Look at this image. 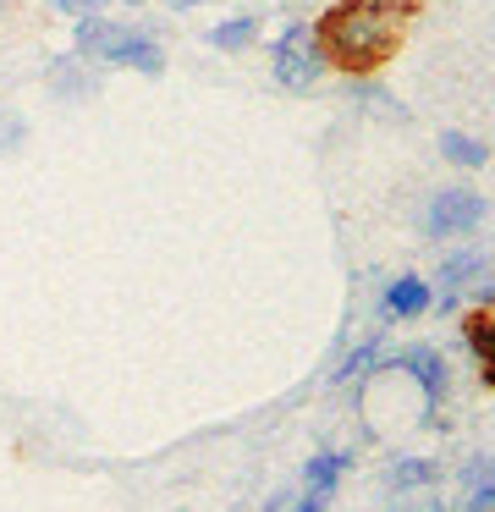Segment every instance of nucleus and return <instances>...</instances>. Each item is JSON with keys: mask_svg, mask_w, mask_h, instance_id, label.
I'll use <instances>...</instances> for the list:
<instances>
[{"mask_svg": "<svg viewBox=\"0 0 495 512\" xmlns=\"http://www.w3.org/2000/svg\"><path fill=\"white\" fill-rule=\"evenodd\" d=\"M407 17H413V6H402V0H336L314 23L325 67L347 72V78L380 72L396 56V45H402Z\"/></svg>", "mask_w": 495, "mask_h": 512, "instance_id": "nucleus-1", "label": "nucleus"}, {"mask_svg": "<svg viewBox=\"0 0 495 512\" xmlns=\"http://www.w3.org/2000/svg\"><path fill=\"white\" fill-rule=\"evenodd\" d=\"M72 50H77V61H94V67H127V72H143V78L165 72V50L149 28L116 23V17H99V12L77 17Z\"/></svg>", "mask_w": 495, "mask_h": 512, "instance_id": "nucleus-2", "label": "nucleus"}, {"mask_svg": "<svg viewBox=\"0 0 495 512\" xmlns=\"http://www.w3.org/2000/svg\"><path fill=\"white\" fill-rule=\"evenodd\" d=\"M374 375H407L418 391V424L424 430H435L440 408H446L451 397V364L440 347L429 342H413V347H391V353H380V364H374Z\"/></svg>", "mask_w": 495, "mask_h": 512, "instance_id": "nucleus-3", "label": "nucleus"}, {"mask_svg": "<svg viewBox=\"0 0 495 512\" xmlns=\"http://www.w3.org/2000/svg\"><path fill=\"white\" fill-rule=\"evenodd\" d=\"M270 72L286 94H308L319 78H325V50L314 39V23L292 17V23L275 34V50H270Z\"/></svg>", "mask_w": 495, "mask_h": 512, "instance_id": "nucleus-4", "label": "nucleus"}, {"mask_svg": "<svg viewBox=\"0 0 495 512\" xmlns=\"http://www.w3.org/2000/svg\"><path fill=\"white\" fill-rule=\"evenodd\" d=\"M490 215V204H484V193L479 188H440V193H429V204H424V237L429 243H462V237H473L479 232V221Z\"/></svg>", "mask_w": 495, "mask_h": 512, "instance_id": "nucleus-5", "label": "nucleus"}, {"mask_svg": "<svg viewBox=\"0 0 495 512\" xmlns=\"http://www.w3.org/2000/svg\"><path fill=\"white\" fill-rule=\"evenodd\" d=\"M484 276H490V254H484V248H473V243L468 248H451V254L440 259L435 281H429V287H435V309L440 314H457L462 292H473Z\"/></svg>", "mask_w": 495, "mask_h": 512, "instance_id": "nucleus-6", "label": "nucleus"}, {"mask_svg": "<svg viewBox=\"0 0 495 512\" xmlns=\"http://www.w3.org/2000/svg\"><path fill=\"white\" fill-rule=\"evenodd\" d=\"M429 309H435V287H429L418 270H402V276L385 281V292H380V320L407 325V320H424Z\"/></svg>", "mask_w": 495, "mask_h": 512, "instance_id": "nucleus-7", "label": "nucleus"}, {"mask_svg": "<svg viewBox=\"0 0 495 512\" xmlns=\"http://www.w3.org/2000/svg\"><path fill=\"white\" fill-rule=\"evenodd\" d=\"M457 512H495V457H468L457 468Z\"/></svg>", "mask_w": 495, "mask_h": 512, "instance_id": "nucleus-8", "label": "nucleus"}, {"mask_svg": "<svg viewBox=\"0 0 495 512\" xmlns=\"http://www.w3.org/2000/svg\"><path fill=\"white\" fill-rule=\"evenodd\" d=\"M44 83H50V94L66 100V105L94 100L99 94V72H88V61H77V56H55L50 67H44Z\"/></svg>", "mask_w": 495, "mask_h": 512, "instance_id": "nucleus-9", "label": "nucleus"}, {"mask_svg": "<svg viewBox=\"0 0 495 512\" xmlns=\"http://www.w3.org/2000/svg\"><path fill=\"white\" fill-rule=\"evenodd\" d=\"M347 468H352V452L347 446H325V452H314L303 463V496H336L341 490V479H347Z\"/></svg>", "mask_w": 495, "mask_h": 512, "instance_id": "nucleus-10", "label": "nucleus"}, {"mask_svg": "<svg viewBox=\"0 0 495 512\" xmlns=\"http://www.w3.org/2000/svg\"><path fill=\"white\" fill-rule=\"evenodd\" d=\"M380 353H385V331H369V336H363V342L336 364L330 386H336V391H352V386H363V380H374V364H380Z\"/></svg>", "mask_w": 495, "mask_h": 512, "instance_id": "nucleus-11", "label": "nucleus"}, {"mask_svg": "<svg viewBox=\"0 0 495 512\" xmlns=\"http://www.w3.org/2000/svg\"><path fill=\"white\" fill-rule=\"evenodd\" d=\"M253 39H259V17L242 12V17H226V23L209 28L204 45H209V50H220V56H237V50H248Z\"/></svg>", "mask_w": 495, "mask_h": 512, "instance_id": "nucleus-12", "label": "nucleus"}, {"mask_svg": "<svg viewBox=\"0 0 495 512\" xmlns=\"http://www.w3.org/2000/svg\"><path fill=\"white\" fill-rule=\"evenodd\" d=\"M440 160H451L457 171H479V166H490V144L451 127V133H440Z\"/></svg>", "mask_w": 495, "mask_h": 512, "instance_id": "nucleus-13", "label": "nucleus"}, {"mask_svg": "<svg viewBox=\"0 0 495 512\" xmlns=\"http://www.w3.org/2000/svg\"><path fill=\"white\" fill-rule=\"evenodd\" d=\"M435 479H440V463H435V457H402V463L385 474V490L407 496V490H429Z\"/></svg>", "mask_w": 495, "mask_h": 512, "instance_id": "nucleus-14", "label": "nucleus"}, {"mask_svg": "<svg viewBox=\"0 0 495 512\" xmlns=\"http://www.w3.org/2000/svg\"><path fill=\"white\" fill-rule=\"evenodd\" d=\"M462 342L473 347V358H495V309H479L462 320Z\"/></svg>", "mask_w": 495, "mask_h": 512, "instance_id": "nucleus-15", "label": "nucleus"}, {"mask_svg": "<svg viewBox=\"0 0 495 512\" xmlns=\"http://www.w3.org/2000/svg\"><path fill=\"white\" fill-rule=\"evenodd\" d=\"M22 144H28V116L11 111V105H0V160L17 155Z\"/></svg>", "mask_w": 495, "mask_h": 512, "instance_id": "nucleus-16", "label": "nucleus"}, {"mask_svg": "<svg viewBox=\"0 0 495 512\" xmlns=\"http://www.w3.org/2000/svg\"><path fill=\"white\" fill-rule=\"evenodd\" d=\"M55 12H66V17H88V12H99L105 0H50Z\"/></svg>", "mask_w": 495, "mask_h": 512, "instance_id": "nucleus-17", "label": "nucleus"}, {"mask_svg": "<svg viewBox=\"0 0 495 512\" xmlns=\"http://www.w3.org/2000/svg\"><path fill=\"white\" fill-rule=\"evenodd\" d=\"M325 507H330L325 496H292V507H286V512H325Z\"/></svg>", "mask_w": 495, "mask_h": 512, "instance_id": "nucleus-18", "label": "nucleus"}, {"mask_svg": "<svg viewBox=\"0 0 495 512\" xmlns=\"http://www.w3.org/2000/svg\"><path fill=\"white\" fill-rule=\"evenodd\" d=\"M479 380H484V386L495 391V358H479Z\"/></svg>", "mask_w": 495, "mask_h": 512, "instance_id": "nucleus-19", "label": "nucleus"}, {"mask_svg": "<svg viewBox=\"0 0 495 512\" xmlns=\"http://www.w3.org/2000/svg\"><path fill=\"white\" fill-rule=\"evenodd\" d=\"M171 12H193V6H204V0H165Z\"/></svg>", "mask_w": 495, "mask_h": 512, "instance_id": "nucleus-20", "label": "nucleus"}, {"mask_svg": "<svg viewBox=\"0 0 495 512\" xmlns=\"http://www.w3.org/2000/svg\"><path fill=\"white\" fill-rule=\"evenodd\" d=\"M116 6H143V0H116Z\"/></svg>", "mask_w": 495, "mask_h": 512, "instance_id": "nucleus-21", "label": "nucleus"}, {"mask_svg": "<svg viewBox=\"0 0 495 512\" xmlns=\"http://www.w3.org/2000/svg\"><path fill=\"white\" fill-rule=\"evenodd\" d=\"M0 23H6V0H0Z\"/></svg>", "mask_w": 495, "mask_h": 512, "instance_id": "nucleus-22", "label": "nucleus"}]
</instances>
